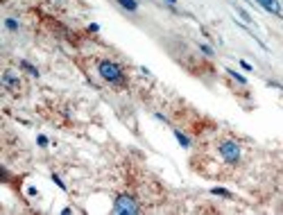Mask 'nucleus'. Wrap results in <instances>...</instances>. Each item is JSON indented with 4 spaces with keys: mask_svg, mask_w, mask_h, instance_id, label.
Returning a JSON list of instances; mask_svg holds the SVG:
<instances>
[{
    "mask_svg": "<svg viewBox=\"0 0 283 215\" xmlns=\"http://www.w3.org/2000/svg\"><path fill=\"white\" fill-rule=\"evenodd\" d=\"M114 211L123 213V215H134V213H138V204H136V199L129 197V195H120L114 204Z\"/></svg>",
    "mask_w": 283,
    "mask_h": 215,
    "instance_id": "2",
    "label": "nucleus"
},
{
    "mask_svg": "<svg viewBox=\"0 0 283 215\" xmlns=\"http://www.w3.org/2000/svg\"><path fill=\"white\" fill-rule=\"evenodd\" d=\"M3 84L7 86V89H12V91H18V86H21V82H18V77L14 75V73H5V77H3Z\"/></svg>",
    "mask_w": 283,
    "mask_h": 215,
    "instance_id": "4",
    "label": "nucleus"
},
{
    "mask_svg": "<svg viewBox=\"0 0 283 215\" xmlns=\"http://www.w3.org/2000/svg\"><path fill=\"white\" fill-rule=\"evenodd\" d=\"M202 52H206V55H213V50L208 46H202Z\"/></svg>",
    "mask_w": 283,
    "mask_h": 215,
    "instance_id": "14",
    "label": "nucleus"
},
{
    "mask_svg": "<svg viewBox=\"0 0 283 215\" xmlns=\"http://www.w3.org/2000/svg\"><path fill=\"white\" fill-rule=\"evenodd\" d=\"M120 5H123L125 9H129V12H134L136 7H138V5H136V0H118Z\"/></svg>",
    "mask_w": 283,
    "mask_h": 215,
    "instance_id": "6",
    "label": "nucleus"
},
{
    "mask_svg": "<svg viewBox=\"0 0 283 215\" xmlns=\"http://www.w3.org/2000/svg\"><path fill=\"white\" fill-rule=\"evenodd\" d=\"M220 154L224 161H229V163H238L240 161V145L233 143V140H224L220 145Z\"/></svg>",
    "mask_w": 283,
    "mask_h": 215,
    "instance_id": "3",
    "label": "nucleus"
},
{
    "mask_svg": "<svg viewBox=\"0 0 283 215\" xmlns=\"http://www.w3.org/2000/svg\"><path fill=\"white\" fill-rule=\"evenodd\" d=\"M7 27H9V30H16V21H12V18H7Z\"/></svg>",
    "mask_w": 283,
    "mask_h": 215,
    "instance_id": "11",
    "label": "nucleus"
},
{
    "mask_svg": "<svg viewBox=\"0 0 283 215\" xmlns=\"http://www.w3.org/2000/svg\"><path fill=\"white\" fill-rule=\"evenodd\" d=\"M39 145H48V138H46V136H39Z\"/></svg>",
    "mask_w": 283,
    "mask_h": 215,
    "instance_id": "13",
    "label": "nucleus"
},
{
    "mask_svg": "<svg viewBox=\"0 0 283 215\" xmlns=\"http://www.w3.org/2000/svg\"><path fill=\"white\" fill-rule=\"evenodd\" d=\"M229 75H231L233 80H238V82H240V84H245V77H242V75H238L236 70H229Z\"/></svg>",
    "mask_w": 283,
    "mask_h": 215,
    "instance_id": "10",
    "label": "nucleus"
},
{
    "mask_svg": "<svg viewBox=\"0 0 283 215\" xmlns=\"http://www.w3.org/2000/svg\"><path fill=\"white\" fill-rule=\"evenodd\" d=\"M213 195H222V197H231V193H227L224 188H213Z\"/></svg>",
    "mask_w": 283,
    "mask_h": 215,
    "instance_id": "9",
    "label": "nucleus"
},
{
    "mask_svg": "<svg viewBox=\"0 0 283 215\" xmlns=\"http://www.w3.org/2000/svg\"><path fill=\"white\" fill-rule=\"evenodd\" d=\"M21 66H23V68H25V70H27V73H32V75H34V77H37V75H39V70H37V68H34V66H30V63H27V61H23V63H21Z\"/></svg>",
    "mask_w": 283,
    "mask_h": 215,
    "instance_id": "7",
    "label": "nucleus"
},
{
    "mask_svg": "<svg viewBox=\"0 0 283 215\" xmlns=\"http://www.w3.org/2000/svg\"><path fill=\"white\" fill-rule=\"evenodd\" d=\"M174 134H177V140H179V143H182L184 148H188V138H186V136H184L182 131H174Z\"/></svg>",
    "mask_w": 283,
    "mask_h": 215,
    "instance_id": "8",
    "label": "nucleus"
},
{
    "mask_svg": "<svg viewBox=\"0 0 283 215\" xmlns=\"http://www.w3.org/2000/svg\"><path fill=\"white\" fill-rule=\"evenodd\" d=\"M258 5H261L263 9H267V12H272V14H281V5L276 3V0H256Z\"/></svg>",
    "mask_w": 283,
    "mask_h": 215,
    "instance_id": "5",
    "label": "nucleus"
},
{
    "mask_svg": "<svg viewBox=\"0 0 283 215\" xmlns=\"http://www.w3.org/2000/svg\"><path fill=\"white\" fill-rule=\"evenodd\" d=\"M97 70H100V75L104 77L107 82H114V84L123 82V70H120V66L118 63H114V61H100Z\"/></svg>",
    "mask_w": 283,
    "mask_h": 215,
    "instance_id": "1",
    "label": "nucleus"
},
{
    "mask_svg": "<svg viewBox=\"0 0 283 215\" xmlns=\"http://www.w3.org/2000/svg\"><path fill=\"white\" fill-rule=\"evenodd\" d=\"M52 179H55V184H57V186H59V188H61V190H66V184H61V179H59V177H52Z\"/></svg>",
    "mask_w": 283,
    "mask_h": 215,
    "instance_id": "12",
    "label": "nucleus"
}]
</instances>
